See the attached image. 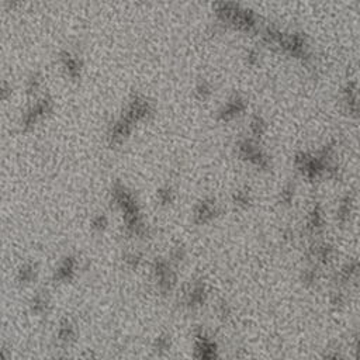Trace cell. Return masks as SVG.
<instances>
[{"mask_svg":"<svg viewBox=\"0 0 360 360\" xmlns=\"http://www.w3.org/2000/svg\"><path fill=\"white\" fill-rule=\"evenodd\" d=\"M238 154L242 159H245L250 165L258 169L266 170L270 168L269 157L260 149L253 139H244L238 144Z\"/></svg>","mask_w":360,"mask_h":360,"instance_id":"2","label":"cell"},{"mask_svg":"<svg viewBox=\"0 0 360 360\" xmlns=\"http://www.w3.org/2000/svg\"><path fill=\"white\" fill-rule=\"evenodd\" d=\"M158 199H159V202H162V204H172V202H175V199H176V194H175V191L172 187H163V189H160V190L158 191Z\"/></svg>","mask_w":360,"mask_h":360,"instance_id":"21","label":"cell"},{"mask_svg":"<svg viewBox=\"0 0 360 360\" xmlns=\"http://www.w3.org/2000/svg\"><path fill=\"white\" fill-rule=\"evenodd\" d=\"M218 205L214 199H204L194 208V221L197 224H207L218 215Z\"/></svg>","mask_w":360,"mask_h":360,"instance_id":"4","label":"cell"},{"mask_svg":"<svg viewBox=\"0 0 360 360\" xmlns=\"http://www.w3.org/2000/svg\"><path fill=\"white\" fill-rule=\"evenodd\" d=\"M186 258V250H184V248L183 247H176L172 249V252H170V259H169V262L170 263H180V262H183V259Z\"/></svg>","mask_w":360,"mask_h":360,"instance_id":"23","label":"cell"},{"mask_svg":"<svg viewBox=\"0 0 360 360\" xmlns=\"http://www.w3.org/2000/svg\"><path fill=\"white\" fill-rule=\"evenodd\" d=\"M245 110H247L245 100L242 97H239V96H235L218 112V118L223 120V121H229V120L235 118L238 115H241Z\"/></svg>","mask_w":360,"mask_h":360,"instance_id":"5","label":"cell"},{"mask_svg":"<svg viewBox=\"0 0 360 360\" xmlns=\"http://www.w3.org/2000/svg\"><path fill=\"white\" fill-rule=\"evenodd\" d=\"M359 277V263L356 259L346 262L340 270L338 271L337 280L343 284V283H349V281H356Z\"/></svg>","mask_w":360,"mask_h":360,"instance_id":"11","label":"cell"},{"mask_svg":"<svg viewBox=\"0 0 360 360\" xmlns=\"http://www.w3.org/2000/svg\"><path fill=\"white\" fill-rule=\"evenodd\" d=\"M205 298H207V287L202 281H196L189 292H186V297H184V303L187 304V307L190 308H197L202 304L205 303Z\"/></svg>","mask_w":360,"mask_h":360,"instance_id":"8","label":"cell"},{"mask_svg":"<svg viewBox=\"0 0 360 360\" xmlns=\"http://www.w3.org/2000/svg\"><path fill=\"white\" fill-rule=\"evenodd\" d=\"M59 339L61 340H64V342H69V340H72L75 335H76V331H75V328L70 325L69 322H65V324H62L61 328H59Z\"/></svg>","mask_w":360,"mask_h":360,"instance_id":"20","label":"cell"},{"mask_svg":"<svg viewBox=\"0 0 360 360\" xmlns=\"http://www.w3.org/2000/svg\"><path fill=\"white\" fill-rule=\"evenodd\" d=\"M141 262H142V258H141V255H138V253H128V255L125 256V263H127L128 266H131V268H138Z\"/></svg>","mask_w":360,"mask_h":360,"instance_id":"27","label":"cell"},{"mask_svg":"<svg viewBox=\"0 0 360 360\" xmlns=\"http://www.w3.org/2000/svg\"><path fill=\"white\" fill-rule=\"evenodd\" d=\"M250 202H252V193L248 187L239 189L234 193V204L238 207L247 208L250 205Z\"/></svg>","mask_w":360,"mask_h":360,"instance_id":"16","label":"cell"},{"mask_svg":"<svg viewBox=\"0 0 360 360\" xmlns=\"http://www.w3.org/2000/svg\"><path fill=\"white\" fill-rule=\"evenodd\" d=\"M215 13L223 22L231 24L241 31H252L256 28V17L253 13L242 10L234 1L221 0L215 4Z\"/></svg>","mask_w":360,"mask_h":360,"instance_id":"1","label":"cell"},{"mask_svg":"<svg viewBox=\"0 0 360 360\" xmlns=\"http://www.w3.org/2000/svg\"><path fill=\"white\" fill-rule=\"evenodd\" d=\"M75 269H76V260L72 258L67 259V260L61 265V268L58 269V271H56V277H58L59 280H69V279L73 276Z\"/></svg>","mask_w":360,"mask_h":360,"instance_id":"15","label":"cell"},{"mask_svg":"<svg viewBox=\"0 0 360 360\" xmlns=\"http://www.w3.org/2000/svg\"><path fill=\"white\" fill-rule=\"evenodd\" d=\"M294 186L292 184H287L283 190H281L280 196H279V202L283 205H290L294 200Z\"/></svg>","mask_w":360,"mask_h":360,"instance_id":"22","label":"cell"},{"mask_svg":"<svg viewBox=\"0 0 360 360\" xmlns=\"http://www.w3.org/2000/svg\"><path fill=\"white\" fill-rule=\"evenodd\" d=\"M169 346H170V337H168V335H160L155 340V349L158 352H165V350H168Z\"/></svg>","mask_w":360,"mask_h":360,"instance_id":"25","label":"cell"},{"mask_svg":"<svg viewBox=\"0 0 360 360\" xmlns=\"http://www.w3.org/2000/svg\"><path fill=\"white\" fill-rule=\"evenodd\" d=\"M106 226H107V218H106L104 215H97V217L93 220V228H94V229L103 231Z\"/></svg>","mask_w":360,"mask_h":360,"instance_id":"28","label":"cell"},{"mask_svg":"<svg viewBox=\"0 0 360 360\" xmlns=\"http://www.w3.org/2000/svg\"><path fill=\"white\" fill-rule=\"evenodd\" d=\"M211 93H213V88L207 80H202L196 86V96L200 100H207L211 96Z\"/></svg>","mask_w":360,"mask_h":360,"instance_id":"19","label":"cell"},{"mask_svg":"<svg viewBox=\"0 0 360 360\" xmlns=\"http://www.w3.org/2000/svg\"><path fill=\"white\" fill-rule=\"evenodd\" d=\"M266 131V123L262 117L259 115H255L250 121V133L255 138H260L262 135L265 134Z\"/></svg>","mask_w":360,"mask_h":360,"instance_id":"17","label":"cell"},{"mask_svg":"<svg viewBox=\"0 0 360 360\" xmlns=\"http://www.w3.org/2000/svg\"><path fill=\"white\" fill-rule=\"evenodd\" d=\"M319 279V273L316 268H310V269H305L301 274V280L305 286H315L316 281Z\"/></svg>","mask_w":360,"mask_h":360,"instance_id":"18","label":"cell"},{"mask_svg":"<svg viewBox=\"0 0 360 360\" xmlns=\"http://www.w3.org/2000/svg\"><path fill=\"white\" fill-rule=\"evenodd\" d=\"M217 314H218V316H220V318H221L223 321L228 319V318L231 316V314H232V311H231V307H229V304L225 303V301H223V303L218 305V308H217Z\"/></svg>","mask_w":360,"mask_h":360,"instance_id":"26","label":"cell"},{"mask_svg":"<svg viewBox=\"0 0 360 360\" xmlns=\"http://www.w3.org/2000/svg\"><path fill=\"white\" fill-rule=\"evenodd\" d=\"M155 276H157L159 289L163 292H172V289L176 284V274L170 269V262L158 259L155 262Z\"/></svg>","mask_w":360,"mask_h":360,"instance_id":"3","label":"cell"},{"mask_svg":"<svg viewBox=\"0 0 360 360\" xmlns=\"http://www.w3.org/2000/svg\"><path fill=\"white\" fill-rule=\"evenodd\" d=\"M196 356L200 359H214L217 358V345L204 332L196 335Z\"/></svg>","mask_w":360,"mask_h":360,"instance_id":"6","label":"cell"},{"mask_svg":"<svg viewBox=\"0 0 360 360\" xmlns=\"http://www.w3.org/2000/svg\"><path fill=\"white\" fill-rule=\"evenodd\" d=\"M308 256L318 265H328L335 256V249L328 244H314L308 249Z\"/></svg>","mask_w":360,"mask_h":360,"instance_id":"7","label":"cell"},{"mask_svg":"<svg viewBox=\"0 0 360 360\" xmlns=\"http://www.w3.org/2000/svg\"><path fill=\"white\" fill-rule=\"evenodd\" d=\"M258 52H255V51H250L249 54H248V64H250V65H255L256 62H258Z\"/></svg>","mask_w":360,"mask_h":360,"instance_id":"29","label":"cell"},{"mask_svg":"<svg viewBox=\"0 0 360 360\" xmlns=\"http://www.w3.org/2000/svg\"><path fill=\"white\" fill-rule=\"evenodd\" d=\"M62 65L72 79H78L80 76V62L78 58H75L70 54H65L62 56Z\"/></svg>","mask_w":360,"mask_h":360,"instance_id":"14","label":"cell"},{"mask_svg":"<svg viewBox=\"0 0 360 360\" xmlns=\"http://www.w3.org/2000/svg\"><path fill=\"white\" fill-rule=\"evenodd\" d=\"M343 100L348 107L349 112L356 115L358 112V90L355 83H349L348 86L343 90Z\"/></svg>","mask_w":360,"mask_h":360,"instance_id":"13","label":"cell"},{"mask_svg":"<svg viewBox=\"0 0 360 360\" xmlns=\"http://www.w3.org/2000/svg\"><path fill=\"white\" fill-rule=\"evenodd\" d=\"M51 109H52L51 100L44 99V100L38 101L33 109L24 115V125H34L40 118H43L44 115L51 112Z\"/></svg>","mask_w":360,"mask_h":360,"instance_id":"10","label":"cell"},{"mask_svg":"<svg viewBox=\"0 0 360 360\" xmlns=\"http://www.w3.org/2000/svg\"><path fill=\"white\" fill-rule=\"evenodd\" d=\"M325 224V218H324V210L319 204H314L313 208L310 210L308 217H307V232L308 234H318Z\"/></svg>","mask_w":360,"mask_h":360,"instance_id":"9","label":"cell"},{"mask_svg":"<svg viewBox=\"0 0 360 360\" xmlns=\"http://www.w3.org/2000/svg\"><path fill=\"white\" fill-rule=\"evenodd\" d=\"M353 213V199L352 196H345L339 205H338L337 210V218L340 224H346L350 221V217Z\"/></svg>","mask_w":360,"mask_h":360,"instance_id":"12","label":"cell"},{"mask_svg":"<svg viewBox=\"0 0 360 360\" xmlns=\"http://www.w3.org/2000/svg\"><path fill=\"white\" fill-rule=\"evenodd\" d=\"M345 303H346V295H345L343 292H332V295H331V304H332V307L340 308V307H343V304Z\"/></svg>","mask_w":360,"mask_h":360,"instance_id":"24","label":"cell"}]
</instances>
